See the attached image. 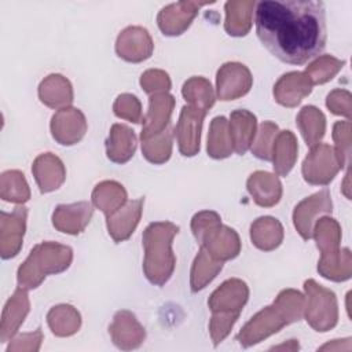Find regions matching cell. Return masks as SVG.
<instances>
[{"label": "cell", "mask_w": 352, "mask_h": 352, "mask_svg": "<svg viewBox=\"0 0 352 352\" xmlns=\"http://www.w3.org/2000/svg\"><path fill=\"white\" fill-rule=\"evenodd\" d=\"M256 33L263 45L279 60L304 65L326 45L323 1L265 0L256 4Z\"/></svg>", "instance_id": "cell-1"}, {"label": "cell", "mask_w": 352, "mask_h": 352, "mask_svg": "<svg viewBox=\"0 0 352 352\" xmlns=\"http://www.w3.org/2000/svg\"><path fill=\"white\" fill-rule=\"evenodd\" d=\"M305 297L294 290H282L272 305L257 312L238 333L236 340L243 348H249L267 337L278 333L285 326L298 322L302 316Z\"/></svg>", "instance_id": "cell-2"}, {"label": "cell", "mask_w": 352, "mask_h": 352, "mask_svg": "<svg viewBox=\"0 0 352 352\" xmlns=\"http://www.w3.org/2000/svg\"><path fill=\"white\" fill-rule=\"evenodd\" d=\"M177 232L179 227L170 221L151 223L143 231V271L153 285H165L173 274L176 257L172 242Z\"/></svg>", "instance_id": "cell-3"}, {"label": "cell", "mask_w": 352, "mask_h": 352, "mask_svg": "<svg viewBox=\"0 0 352 352\" xmlns=\"http://www.w3.org/2000/svg\"><path fill=\"white\" fill-rule=\"evenodd\" d=\"M249 297L248 285L236 278L223 282L209 297L212 311L209 331L213 345L217 346L231 331L234 323Z\"/></svg>", "instance_id": "cell-4"}, {"label": "cell", "mask_w": 352, "mask_h": 352, "mask_svg": "<svg viewBox=\"0 0 352 352\" xmlns=\"http://www.w3.org/2000/svg\"><path fill=\"white\" fill-rule=\"evenodd\" d=\"M73 260V250L56 242H41L29 253L28 258L18 268V286L32 290L40 286L47 275L59 274L69 268Z\"/></svg>", "instance_id": "cell-5"}, {"label": "cell", "mask_w": 352, "mask_h": 352, "mask_svg": "<svg viewBox=\"0 0 352 352\" xmlns=\"http://www.w3.org/2000/svg\"><path fill=\"white\" fill-rule=\"evenodd\" d=\"M307 300L305 320L316 331H327L338 322V304L334 292L318 285L314 279L304 282Z\"/></svg>", "instance_id": "cell-6"}, {"label": "cell", "mask_w": 352, "mask_h": 352, "mask_svg": "<svg viewBox=\"0 0 352 352\" xmlns=\"http://www.w3.org/2000/svg\"><path fill=\"white\" fill-rule=\"evenodd\" d=\"M341 169L334 147L318 143L311 147L309 154L302 162V177L314 186H327Z\"/></svg>", "instance_id": "cell-7"}, {"label": "cell", "mask_w": 352, "mask_h": 352, "mask_svg": "<svg viewBox=\"0 0 352 352\" xmlns=\"http://www.w3.org/2000/svg\"><path fill=\"white\" fill-rule=\"evenodd\" d=\"M253 84L250 70L238 62H227L217 70L216 88L220 100H234L245 96Z\"/></svg>", "instance_id": "cell-8"}, {"label": "cell", "mask_w": 352, "mask_h": 352, "mask_svg": "<svg viewBox=\"0 0 352 352\" xmlns=\"http://www.w3.org/2000/svg\"><path fill=\"white\" fill-rule=\"evenodd\" d=\"M333 210L331 197L329 190H322L302 199L293 212V223L302 239L312 238L314 226L320 214H329Z\"/></svg>", "instance_id": "cell-9"}, {"label": "cell", "mask_w": 352, "mask_h": 352, "mask_svg": "<svg viewBox=\"0 0 352 352\" xmlns=\"http://www.w3.org/2000/svg\"><path fill=\"white\" fill-rule=\"evenodd\" d=\"M205 116V111H201L190 104H186L182 109L179 121L173 129V135L176 136L179 151L184 157H192L199 151L201 129Z\"/></svg>", "instance_id": "cell-10"}, {"label": "cell", "mask_w": 352, "mask_h": 352, "mask_svg": "<svg viewBox=\"0 0 352 352\" xmlns=\"http://www.w3.org/2000/svg\"><path fill=\"white\" fill-rule=\"evenodd\" d=\"M28 208L16 206L12 213H0V254L4 260L15 257L21 248L26 230Z\"/></svg>", "instance_id": "cell-11"}, {"label": "cell", "mask_w": 352, "mask_h": 352, "mask_svg": "<svg viewBox=\"0 0 352 352\" xmlns=\"http://www.w3.org/2000/svg\"><path fill=\"white\" fill-rule=\"evenodd\" d=\"M52 138L63 146H72L80 142L87 132V120L81 110L65 107L58 110L51 118Z\"/></svg>", "instance_id": "cell-12"}, {"label": "cell", "mask_w": 352, "mask_h": 352, "mask_svg": "<svg viewBox=\"0 0 352 352\" xmlns=\"http://www.w3.org/2000/svg\"><path fill=\"white\" fill-rule=\"evenodd\" d=\"M154 44L144 28L129 26L124 29L116 41V52L126 62L138 63L148 59L153 54Z\"/></svg>", "instance_id": "cell-13"}, {"label": "cell", "mask_w": 352, "mask_h": 352, "mask_svg": "<svg viewBox=\"0 0 352 352\" xmlns=\"http://www.w3.org/2000/svg\"><path fill=\"white\" fill-rule=\"evenodd\" d=\"M199 245L216 260L226 261L235 258L241 252V241L235 230L221 223L208 230L199 239Z\"/></svg>", "instance_id": "cell-14"}, {"label": "cell", "mask_w": 352, "mask_h": 352, "mask_svg": "<svg viewBox=\"0 0 352 352\" xmlns=\"http://www.w3.org/2000/svg\"><path fill=\"white\" fill-rule=\"evenodd\" d=\"M109 331L114 345L124 351L139 348L146 338L144 327L138 322L132 312L125 309L118 311L114 315Z\"/></svg>", "instance_id": "cell-15"}, {"label": "cell", "mask_w": 352, "mask_h": 352, "mask_svg": "<svg viewBox=\"0 0 352 352\" xmlns=\"http://www.w3.org/2000/svg\"><path fill=\"white\" fill-rule=\"evenodd\" d=\"M205 4L206 3L179 1L166 6L157 16L158 28L165 36H179L191 25L198 8Z\"/></svg>", "instance_id": "cell-16"}, {"label": "cell", "mask_w": 352, "mask_h": 352, "mask_svg": "<svg viewBox=\"0 0 352 352\" xmlns=\"http://www.w3.org/2000/svg\"><path fill=\"white\" fill-rule=\"evenodd\" d=\"M175 107V98L165 94L150 95L148 99V111L143 120V129L140 133V139H150L162 131H165L170 125V116Z\"/></svg>", "instance_id": "cell-17"}, {"label": "cell", "mask_w": 352, "mask_h": 352, "mask_svg": "<svg viewBox=\"0 0 352 352\" xmlns=\"http://www.w3.org/2000/svg\"><path fill=\"white\" fill-rule=\"evenodd\" d=\"M94 208L87 201L58 205L52 213V224L60 232L77 235L88 226Z\"/></svg>", "instance_id": "cell-18"}, {"label": "cell", "mask_w": 352, "mask_h": 352, "mask_svg": "<svg viewBox=\"0 0 352 352\" xmlns=\"http://www.w3.org/2000/svg\"><path fill=\"white\" fill-rule=\"evenodd\" d=\"M30 302L26 289L18 286L14 294L8 298L1 314L0 323V342H7L14 338L26 315L29 314Z\"/></svg>", "instance_id": "cell-19"}, {"label": "cell", "mask_w": 352, "mask_h": 352, "mask_svg": "<svg viewBox=\"0 0 352 352\" xmlns=\"http://www.w3.org/2000/svg\"><path fill=\"white\" fill-rule=\"evenodd\" d=\"M143 204L144 198L128 201L121 209L106 217L109 235L114 239V242H122L132 235L140 221Z\"/></svg>", "instance_id": "cell-20"}, {"label": "cell", "mask_w": 352, "mask_h": 352, "mask_svg": "<svg viewBox=\"0 0 352 352\" xmlns=\"http://www.w3.org/2000/svg\"><path fill=\"white\" fill-rule=\"evenodd\" d=\"M32 172L38 190L43 194L59 188L66 179V169L63 162L52 153L40 154L32 165Z\"/></svg>", "instance_id": "cell-21"}, {"label": "cell", "mask_w": 352, "mask_h": 352, "mask_svg": "<svg viewBox=\"0 0 352 352\" xmlns=\"http://www.w3.org/2000/svg\"><path fill=\"white\" fill-rule=\"evenodd\" d=\"M312 91L309 78L301 72L283 74L274 85L275 100L285 107L297 106Z\"/></svg>", "instance_id": "cell-22"}, {"label": "cell", "mask_w": 352, "mask_h": 352, "mask_svg": "<svg viewBox=\"0 0 352 352\" xmlns=\"http://www.w3.org/2000/svg\"><path fill=\"white\" fill-rule=\"evenodd\" d=\"M256 116L245 109L234 110L228 121V132L234 151L243 155L252 146L256 136Z\"/></svg>", "instance_id": "cell-23"}, {"label": "cell", "mask_w": 352, "mask_h": 352, "mask_svg": "<svg viewBox=\"0 0 352 352\" xmlns=\"http://www.w3.org/2000/svg\"><path fill=\"white\" fill-rule=\"evenodd\" d=\"M248 191L253 197V201L263 208H271L280 201L282 197V183L278 176L257 170L252 173L248 179Z\"/></svg>", "instance_id": "cell-24"}, {"label": "cell", "mask_w": 352, "mask_h": 352, "mask_svg": "<svg viewBox=\"0 0 352 352\" xmlns=\"http://www.w3.org/2000/svg\"><path fill=\"white\" fill-rule=\"evenodd\" d=\"M40 100L51 109H65L73 102L70 81L62 74H50L38 85Z\"/></svg>", "instance_id": "cell-25"}, {"label": "cell", "mask_w": 352, "mask_h": 352, "mask_svg": "<svg viewBox=\"0 0 352 352\" xmlns=\"http://www.w3.org/2000/svg\"><path fill=\"white\" fill-rule=\"evenodd\" d=\"M136 136L133 131L124 124H114L106 140L107 158L116 164L129 161L136 150Z\"/></svg>", "instance_id": "cell-26"}, {"label": "cell", "mask_w": 352, "mask_h": 352, "mask_svg": "<svg viewBox=\"0 0 352 352\" xmlns=\"http://www.w3.org/2000/svg\"><path fill=\"white\" fill-rule=\"evenodd\" d=\"M250 239L252 243L260 250H274L283 241V227L275 217H258L250 226Z\"/></svg>", "instance_id": "cell-27"}, {"label": "cell", "mask_w": 352, "mask_h": 352, "mask_svg": "<svg viewBox=\"0 0 352 352\" xmlns=\"http://www.w3.org/2000/svg\"><path fill=\"white\" fill-rule=\"evenodd\" d=\"M297 139L292 131H282L276 135L271 157L276 175L287 176L290 173L297 160Z\"/></svg>", "instance_id": "cell-28"}, {"label": "cell", "mask_w": 352, "mask_h": 352, "mask_svg": "<svg viewBox=\"0 0 352 352\" xmlns=\"http://www.w3.org/2000/svg\"><path fill=\"white\" fill-rule=\"evenodd\" d=\"M126 191L122 184L114 180L100 182L92 191V204L99 208L106 217L121 209L126 204Z\"/></svg>", "instance_id": "cell-29"}, {"label": "cell", "mask_w": 352, "mask_h": 352, "mask_svg": "<svg viewBox=\"0 0 352 352\" xmlns=\"http://www.w3.org/2000/svg\"><path fill=\"white\" fill-rule=\"evenodd\" d=\"M316 246L320 250V257H331L338 254L341 241V227L333 217H320L316 220L312 231Z\"/></svg>", "instance_id": "cell-30"}, {"label": "cell", "mask_w": 352, "mask_h": 352, "mask_svg": "<svg viewBox=\"0 0 352 352\" xmlns=\"http://www.w3.org/2000/svg\"><path fill=\"white\" fill-rule=\"evenodd\" d=\"M221 268H223V261L212 257L208 253V250L201 246L191 267V279H190L191 290L197 293L205 289L206 285L216 278V275L221 271Z\"/></svg>", "instance_id": "cell-31"}, {"label": "cell", "mask_w": 352, "mask_h": 352, "mask_svg": "<svg viewBox=\"0 0 352 352\" xmlns=\"http://www.w3.org/2000/svg\"><path fill=\"white\" fill-rule=\"evenodd\" d=\"M254 1H228L226 3L224 29L230 36L241 37L249 33L252 28V10Z\"/></svg>", "instance_id": "cell-32"}, {"label": "cell", "mask_w": 352, "mask_h": 352, "mask_svg": "<svg viewBox=\"0 0 352 352\" xmlns=\"http://www.w3.org/2000/svg\"><path fill=\"white\" fill-rule=\"evenodd\" d=\"M297 126L307 146H316L326 132V117L315 106H305L297 116Z\"/></svg>", "instance_id": "cell-33"}, {"label": "cell", "mask_w": 352, "mask_h": 352, "mask_svg": "<svg viewBox=\"0 0 352 352\" xmlns=\"http://www.w3.org/2000/svg\"><path fill=\"white\" fill-rule=\"evenodd\" d=\"M47 323L55 336L69 337L78 331L81 326V316L74 307L60 304L50 309L47 314Z\"/></svg>", "instance_id": "cell-34"}, {"label": "cell", "mask_w": 352, "mask_h": 352, "mask_svg": "<svg viewBox=\"0 0 352 352\" xmlns=\"http://www.w3.org/2000/svg\"><path fill=\"white\" fill-rule=\"evenodd\" d=\"M234 151L230 132L228 121L223 116H217L212 120L208 135V155L216 160H223L231 155Z\"/></svg>", "instance_id": "cell-35"}, {"label": "cell", "mask_w": 352, "mask_h": 352, "mask_svg": "<svg viewBox=\"0 0 352 352\" xmlns=\"http://www.w3.org/2000/svg\"><path fill=\"white\" fill-rule=\"evenodd\" d=\"M182 94L190 106L201 111L208 113L209 109L214 104L213 88L210 82L204 77L188 78L183 85Z\"/></svg>", "instance_id": "cell-36"}, {"label": "cell", "mask_w": 352, "mask_h": 352, "mask_svg": "<svg viewBox=\"0 0 352 352\" xmlns=\"http://www.w3.org/2000/svg\"><path fill=\"white\" fill-rule=\"evenodd\" d=\"M0 197L7 202L25 204L30 198V190L26 179L19 170H6L0 177Z\"/></svg>", "instance_id": "cell-37"}, {"label": "cell", "mask_w": 352, "mask_h": 352, "mask_svg": "<svg viewBox=\"0 0 352 352\" xmlns=\"http://www.w3.org/2000/svg\"><path fill=\"white\" fill-rule=\"evenodd\" d=\"M351 252L348 248H345L333 257L320 258L318 263V271L326 279L342 282L351 278Z\"/></svg>", "instance_id": "cell-38"}, {"label": "cell", "mask_w": 352, "mask_h": 352, "mask_svg": "<svg viewBox=\"0 0 352 352\" xmlns=\"http://www.w3.org/2000/svg\"><path fill=\"white\" fill-rule=\"evenodd\" d=\"M172 138L173 132L170 125L161 133L142 140V153L144 158L153 164H164L172 154Z\"/></svg>", "instance_id": "cell-39"}, {"label": "cell", "mask_w": 352, "mask_h": 352, "mask_svg": "<svg viewBox=\"0 0 352 352\" xmlns=\"http://www.w3.org/2000/svg\"><path fill=\"white\" fill-rule=\"evenodd\" d=\"M345 65V60H340L331 55H323L307 66L304 74L309 78L311 84H324L330 81Z\"/></svg>", "instance_id": "cell-40"}, {"label": "cell", "mask_w": 352, "mask_h": 352, "mask_svg": "<svg viewBox=\"0 0 352 352\" xmlns=\"http://www.w3.org/2000/svg\"><path fill=\"white\" fill-rule=\"evenodd\" d=\"M278 133H279V128L275 122L264 121L260 125L258 131L256 132L254 140L250 146L252 153L260 160L271 161L272 147H274V142H275Z\"/></svg>", "instance_id": "cell-41"}, {"label": "cell", "mask_w": 352, "mask_h": 352, "mask_svg": "<svg viewBox=\"0 0 352 352\" xmlns=\"http://www.w3.org/2000/svg\"><path fill=\"white\" fill-rule=\"evenodd\" d=\"M333 139L336 143L334 151L341 169L349 164L351 154V121H337L333 126Z\"/></svg>", "instance_id": "cell-42"}, {"label": "cell", "mask_w": 352, "mask_h": 352, "mask_svg": "<svg viewBox=\"0 0 352 352\" xmlns=\"http://www.w3.org/2000/svg\"><path fill=\"white\" fill-rule=\"evenodd\" d=\"M113 110L117 117L128 120L135 124H140L144 120L143 113H142L140 100L135 95H131V94L118 95L113 104Z\"/></svg>", "instance_id": "cell-43"}, {"label": "cell", "mask_w": 352, "mask_h": 352, "mask_svg": "<svg viewBox=\"0 0 352 352\" xmlns=\"http://www.w3.org/2000/svg\"><path fill=\"white\" fill-rule=\"evenodd\" d=\"M140 85L148 95L165 94L170 89V78L164 70L150 69L142 74Z\"/></svg>", "instance_id": "cell-44"}, {"label": "cell", "mask_w": 352, "mask_h": 352, "mask_svg": "<svg viewBox=\"0 0 352 352\" xmlns=\"http://www.w3.org/2000/svg\"><path fill=\"white\" fill-rule=\"evenodd\" d=\"M326 106L333 114L351 117V94L345 89H334L327 95Z\"/></svg>", "instance_id": "cell-45"}, {"label": "cell", "mask_w": 352, "mask_h": 352, "mask_svg": "<svg viewBox=\"0 0 352 352\" xmlns=\"http://www.w3.org/2000/svg\"><path fill=\"white\" fill-rule=\"evenodd\" d=\"M221 223L220 216L213 210H202L194 214L191 219V231L198 241L208 230Z\"/></svg>", "instance_id": "cell-46"}, {"label": "cell", "mask_w": 352, "mask_h": 352, "mask_svg": "<svg viewBox=\"0 0 352 352\" xmlns=\"http://www.w3.org/2000/svg\"><path fill=\"white\" fill-rule=\"evenodd\" d=\"M43 341V331L38 327L33 333H25L18 336L16 338H12L10 345L7 346V352H15V351H38Z\"/></svg>", "instance_id": "cell-47"}, {"label": "cell", "mask_w": 352, "mask_h": 352, "mask_svg": "<svg viewBox=\"0 0 352 352\" xmlns=\"http://www.w3.org/2000/svg\"><path fill=\"white\" fill-rule=\"evenodd\" d=\"M300 346H298V342L297 340H289L285 344H280V345H276V346H272L271 349H286V351H297Z\"/></svg>", "instance_id": "cell-48"}]
</instances>
